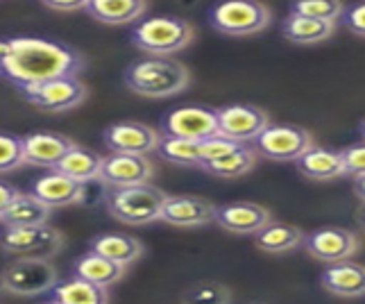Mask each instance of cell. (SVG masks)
Listing matches in <instances>:
<instances>
[{
	"mask_svg": "<svg viewBox=\"0 0 365 304\" xmlns=\"http://www.w3.org/2000/svg\"><path fill=\"white\" fill-rule=\"evenodd\" d=\"M216 207L218 205L200 196H166L159 221L173 227L193 230V227H205L216 221Z\"/></svg>",
	"mask_w": 365,
	"mask_h": 304,
	"instance_id": "cell-15",
	"label": "cell"
},
{
	"mask_svg": "<svg viewBox=\"0 0 365 304\" xmlns=\"http://www.w3.org/2000/svg\"><path fill=\"white\" fill-rule=\"evenodd\" d=\"M159 130L138 121L111 123L103 132V143L109 152H125V155H150L159 146Z\"/></svg>",
	"mask_w": 365,
	"mask_h": 304,
	"instance_id": "cell-14",
	"label": "cell"
},
{
	"mask_svg": "<svg viewBox=\"0 0 365 304\" xmlns=\"http://www.w3.org/2000/svg\"><path fill=\"white\" fill-rule=\"evenodd\" d=\"M50 207H46L41 200H36L32 193H16V198L9 202V207L0 213V225L3 227H30L43 225L50 218Z\"/></svg>",
	"mask_w": 365,
	"mask_h": 304,
	"instance_id": "cell-28",
	"label": "cell"
},
{
	"mask_svg": "<svg viewBox=\"0 0 365 304\" xmlns=\"http://www.w3.org/2000/svg\"><path fill=\"white\" fill-rule=\"evenodd\" d=\"M41 304H61V302H57V300H53V298H50L48 302H41Z\"/></svg>",
	"mask_w": 365,
	"mask_h": 304,
	"instance_id": "cell-41",
	"label": "cell"
},
{
	"mask_svg": "<svg viewBox=\"0 0 365 304\" xmlns=\"http://www.w3.org/2000/svg\"><path fill=\"white\" fill-rule=\"evenodd\" d=\"M336 32V23H327L309 16L288 14L282 23V36L295 46H316L331 39Z\"/></svg>",
	"mask_w": 365,
	"mask_h": 304,
	"instance_id": "cell-26",
	"label": "cell"
},
{
	"mask_svg": "<svg viewBox=\"0 0 365 304\" xmlns=\"http://www.w3.org/2000/svg\"><path fill=\"white\" fill-rule=\"evenodd\" d=\"M295 166L302 177L311 182H331L338 177H345V166L341 150H329L320 146H311L304 155H302Z\"/></svg>",
	"mask_w": 365,
	"mask_h": 304,
	"instance_id": "cell-20",
	"label": "cell"
},
{
	"mask_svg": "<svg viewBox=\"0 0 365 304\" xmlns=\"http://www.w3.org/2000/svg\"><path fill=\"white\" fill-rule=\"evenodd\" d=\"M25 166L23 136L0 132V173H11Z\"/></svg>",
	"mask_w": 365,
	"mask_h": 304,
	"instance_id": "cell-33",
	"label": "cell"
},
{
	"mask_svg": "<svg viewBox=\"0 0 365 304\" xmlns=\"http://www.w3.org/2000/svg\"><path fill=\"white\" fill-rule=\"evenodd\" d=\"M123 82L138 98H175L191 86V71L173 57H145L125 69Z\"/></svg>",
	"mask_w": 365,
	"mask_h": 304,
	"instance_id": "cell-2",
	"label": "cell"
},
{
	"mask_svg": "<svg viewBox=\"0 0 365 304\" xmlns=\"http://www.w3.org/2000/svg\"><path fill=\"white\" fill-rule=\"evenodd\" d=\"M209 21L220 34L252 36L272 23V11L261 0H220L211 7Z\"/></svg>",
	"mask_w": 365,
	"mask_h": 304,
	"instance_id": "cell-5",
	"label": "cell"
},
{
	"mask_svg": "<svg viewBox=\"0 0 365 304\" xmlns=\"http://www.w3.org/2000/svg\"><path fill=\"white\" fill-rule=\"evenodd\" d=\"M316 146L313 143V136L309 130L299 128V125H268L255 141H252V148H255L257 155L266 157L270 161H297L304 152Z\"/></svg>",
	"mask_w": 365,
	"mask_h": 304,
	"instance_id": "cell-10",
	"label": "cell"
},
{
	"mask_svg": "<svg viewBox=\"0 0 365 304\" xmlns=\"http://www.w3.org/2000/svg\"><path fill=\"white\" fill-rule=\"evenodd\" d=\"M257 152L247 143H238L236 148H232L230 152L205 161L200 171H205L211 177H220V180H236V177L247 175L252 168L257 166Z\"/></svg>",
	"mask_w": 365,
	"mask_h": 304,
	"instance_id": "cell-24",
	"label": "cell"
},
{
	"mask_svg": "<svg viewBox=\"0 0 365 304\" xmlns=\"http://www.w3.org/2000/svg\"><path fill=\"white\" fill-rule=\"evenodd\" d=\"M302 248L307 250V255L316 261L329 265L338 261H349L359 255L361 238L345 227H320V230L304 234V243Z\"/></svg>",
	"mask_w": 365,
	"mask_h": 304,
	"instance_id": "cell-11",
	"label": "cell"
},
{
	"mask_svg": "<svg viewBox=\"0 0 365 304\" xmlns=\"http://www.w3.org/2000/svg\"><path fill=\"white\" fill-rule=\"evenodd\" d=\"M155 152L163 161L173 163V166L200 168V163H202V141H186V138L161 136Z\"/></svg>",
	"mask_w": 365,
	"mask_h": 304,
	"instance_id": "cell-30",
	"label": "cell"
},
{
	"mask_svg": "<svg viewBox=\"0 0 365 304\" xmlns=\"http://www.w3.org/2000/svg\"><path fill=\"white\" fill-rule=\"evenodd\" d=\"M302 243H304V232L291 223L270 221L255 234L257 250L266 252V255H288V252L302 248Z\"/></svg>",
	"mask_w": 365,
	"mask_h": 304,
	"instance_id": "cell-23",
	"label": "cell"
},
{
	"mask_svg": "<svg viewBox=\"0 0 365 304\" xmlns=\"http://www.w3.org/2000/svg\"><path fill=\"white\" fill-rule=\"evenodd\" d=\"M272 221V213L257 202H227L216 207V223L220 230L236 236H255Z\"/></svg>",
	"mask_w": 365,
	"mask_h": 304,
	"instance_id": "cell-16",
	"label": "cell"
},
{
	"mask_svg": "<svg viewBox=\"0 0 365 304\" xmlns=\"http://www.w3.org/2000/svg\"><path fill=\"white\" fill-rule=\"evenodd\" d=\"M155 180V163L148 155H125V152H109L103 157L98 182L105 188L150 184Z\"/></svg>",
	"mask_w": 365,
	"mask_h": 304,
	"instance_id": "cell-13",
	"label": "cell"
},
{
	"mask_svg": "<svg viewBox=\"0 0 365 304\" xmlns=\"http://www.w3.org/2000/svg\"><path fill=\"white\" fill-rule=\"evenodd\" d=\"M343 11H345L343 0H293L288 5V14L309 16L327 23H341Z\"/></svg>",
	"mask_w": 365,
	"mask_h": 304,
	"instance_id": "cell-31",
	"label": "cell"
},
{
	"mask_svg": "<svg viewBox=\"0 0 365 304\" xmlns=\"http://www.w3.org/2000/svg\"><path fill=\"white\" fill-rule=\"evenodd\" d=\"M3 293H7V290H5V286H3V280H0V295H3Z\"/></svg>",
	"mask_w": 365,
	"mask_h": 304,
	"instance_id": "cell-42",
	"label": "cell"
},
{
	"mask_svg": "<svg viewBox=\"0 0 365 304\" xmlns=\"http://www.w3.org/2000/svg\"><path fill=\"white\" fill-rule=\"evenodd\" d=\"M182 304H232V290L220 282L205 280L186 290Z\"/></svg>",
	"mask_w": 365,
	"mask_h": 304,
	"instance_id": "cell-32",
	"label": "cell"
},
{
	"mask_svg": "<svg viewBox=\"0 0 365 304\" xmlns=\"http://www.w3.org/2000/svg\"><path fill=\"white\" fill-rule=\"evenodd\" d=\"M0 280H3L7 293L34 298L50 293L59 282V275L48 259H16L0 273Z\"/></svg>",
	"mask_w": 365,
	"mask_h": 304,
	"instance_id": "cell-9",
	"label": "cell"
},
{
	"mask_svg": "<svg viewBox=\"0 0 365 304\" xmlns=\"http://www.w3.org/2000/svg\"><path fill=\"white\" fill-rule=\"evenodd\" d=\"M21 93L25 103H30L39 111L64 113L71 109H78L86 100V96H89V88L80 80V75H68V78H55L32 84L23 88Z\"/></svg>",
	"mask_w": 365,
	"mask_h": 304,
	"instance_id": "cell-8",
	"label": "cell"
},
{
	"mask_svg": "<svg viewBox=\"0 0 365 304\" xmlns=\"http://www.w3.org/2000/svg\"><path fill=\"white\" fill-rule=\"evenodd\" d=\"M351 191H354V196L361 200V205H365V175L354 177V182H351Z\"/></svg>",
	"mask_w": 365,
	"mask_h": 304,
	"instance_id": "cell-38",
	"label": "cell"
},
{
	"mask_svg": "<svg viewBox=\"0 0 365 304\" xmlns=\"http://www.w3.org/2000/svg\"><path fill=\"white\" fill-rule=\"evenodd\" d=\"M73 275L75 277H82V280L91 282V284H98V286H114L116 282L123 280L125 275V265L111 261L103 255H98V252L89 250L84 252L82 257L75 259L73 263Z\"/></svg>",
	"mask_w": 365,
	"mask_h": 304,
	"instance_id": "cell-25",
	"label": "cell"
},
{
	"mask_svg": "<svg viewBox=\"0 0 365 304\" xmlns=\"http://www.w3.org/2000/svg\"><path fill=\"white\" fill-rule=\"evenodd\" d=\"M30 193L41 200L50 209H64L73 205H82L86 200L84 184L71 180V177L61 175L57 171H48L46 175L36 177L30 186Z\"/></svg>",
	"mask_w": 365,
	"mask_h": 304,
	"instance_id": "cell-17",
	"label": "cell"
},
{
	"mask_svg": "<svg viewBox=\"0 0 365 304\" xmlns=\"http://www.w3.org/2000/svg\"><path fill=\"white\" fill-rule=\"evenodd\" d=\"M130 39L150 57H173L193 44L195 30L182 16H153L138 21Z\"/></svg>",
	"mask_w": 365,
	"mask_h": 304,
	"instance_id": "cell-4",
	"label": "cell"
},
{
	"mask_svg": "<svg viewBox=\"0 0 365 304\" xmlns=\"http://www.w3.org/2000/svg\"><path fill=\"white\" fill-rule=\"evenodd\" d=\"M89 250L125 265V268H128L130 263L141 259L143 252H145L141 240H138L136 236L123 234V232H105V234L93 236L91 243H89Z\"/></svg>",
	"mask_w": 365,
	"mask_h": 304,
	"instance_id": "cell-22",
	"label": "cell"
},
{
	"mask_svg": "<svg viewBox=\"0 0 365 304\" xmlns=\"http://www.w3.org/2000/svg\"><path fill=\"white\" fill-rule=\"evenodd\" d=\"M159 134L186 141H207L218 136V109L207 105H182L159 118Z\"/></svg>",
	"mask_w": 365,
	"mask_h": 304,
	"instance_id": "cell-7",
	"label": "cell"
},
{
	"mask_svg": "<svg viewBox=\"0 0 365 304\" xmlns=\"http://www.w3.org/2000/svg\"><path fill=\"white\" fill-rule=\"evenodd\" d=\"M359 132H361V136H363V141H365V121L361 123V128H359Z\"/></svg>",
	"mask_w": 365,
	"mask_h": 304,
	"instance_id": "cell-40",
	"label": "cell"
},
{
	"mask_svg": "<svg viewBox=\"0 0 365 304\" xmlns=\"http://www.w3.org/2000/svg\"><path fill=\"white\" fill-rule=\"evenodd\" d=\"M100 166H103V155H98L91 148L75 143L53 171L66 175L80 184H89V182H98Z\"/></svg>",
	"mask_w": 365,
	"mask_h": 304,
	"instance_id": "cell-27",
	"label": "cell"
},
{
	"mask_svg": "<svg viewBox=\"0 0 365 304\" xmlns=\"http://www.w3.org/2000/svg\"><path fill=\"white\" fill-rule=\"evenodd\" d=\"M320 284L327 293L345 300L365 298V265L356 261L329 263L320 275Z\"/></svg>",
	"mask_w": 365,
	"mask_h": 304,
	"instance_id": "cell-19",
	"label": "cell"
},
{
	"mask_svg": "<svg viewBox=\"0 0 365 304\" xmlns=\"http://www.w3.org/2000/svg\"><path fill=\"white\" fill-rule=\"evenodd\" d=\"M356 223H359V227H361L363 234H365V205H361L356 209Z\"/></svg>",
	"mask_w": 365,
	"mask_h": 304,
	"instance_id": "cell-39",
	"label": "cell"
},
{
	"mask_svg": "<svg viewBox=\"0 0 365 304\" xmlns=\"http://www.w3.org/2000/svg\"><path fill=\"white\" fill-rule=\"evenodd\" d=\"M86 59L78 48L43 36H7L0 39V80L19 91L55 78L80 75Z\"/></svg>",
	"mask_w": 365,
	"mask_h": 304,
	"instance_id": "cell-1",
	"label": "cell"
},
{
	"mask_svg": "<svg viewBox=\"0 0 365 304\" xmlns=\"http://www.w3.org/2000/svg\"><path fill=\"white\" fill-rule=\"evenodd\" d=\"M84 11L103 25H132L148 11V0H89Z\"/></svg>",
	"mask_w": 365,
	"mask_h": 304,
	"instance_id": "cell-21",
	"label": "cell"
},
{
	"mask_svg": "<svg viewBox=\"0 0 365 304\" xmlns=\"http://www.w3.org/2000/svg\"><path fill=\"white\" fill-rule=\"evenodd\" d=\"M53 300L61 304H109V293L105 286H98L82 280V277H71L61 280L50 290Z\"/></svg>",
	"mask_w": 365,
	"mask_h": 304,
	"instance_id": "cell-29",
	"label": "cell"
},
{
	"mask_svg": "<svg viewBox=\"0 0 365 304\" xmlns=\"http://www.w3.org/2000/svg\"><path fill=\"white\" fill-rule=\"evenodd\" d=\"M270 125L266 109L257 105H225L218 109V136L234 143H252Z\"/></svg>",
	"mask_w": 365,
	"mask_h": 304,
	"instance_id": "cell-12",
	"label": "cell"
},
{
	"mask_svg": "<svg viewBox=\"0 0 365 304\" xmlns=\"http://www.w3.org/2000/svg\"><path fill=\"white\" fill-rule=\"evenodd\" d=\"M341 23L351 34L365 36V3L347 5L345 11H343V16H341Z\"/></svg>",
	"mask_w": 365,
	"mask_h": 304,
	"instance_id": "cell-35",
	"label": "cell"
},
{
	"mask_svg": "<svg viewBox=\"0 0 365 304\" xmlns=\"http://www.w3.org/2000/svg\"><path fill=\"white\" fill-rule=\"evenodd\" d=\"M0 248L16 259H53L64 248V234L53 225L5 227L0 236Z\"/></svg>",
	"mask_w": 365,
	"mask_h": 304,
	"instance_id": "cell-6",
	"label": "cell"
},
{
	"mask_svg": "<svg viewBox=\"0 0 365 304\" xmlns=\"http://www.w3.org/2000/svg\"><path fill=\"white\" fill-rule=\"evenodd\" d=\"M41 3L57 11H78V9H84L89 0H41Z\"/></svg>",
	"mask_w": 365,
	"mask_h": 304,
	"instance_id": "cell-36",
	"label": "cell"
},
{
	"mask_svg": "<svg viewBox=\"0 0 365 304\" xmlns=\"http://www.w3.org/2000/svg\"><path fill=\"white\" fill-rule=\"evenodd\" d=\"M168 193H163L153 182L136 184V186H118L105 188V209L109 216L130 227H145L161 218L163 200Z\"/></svg>",
	"mask_w": 365,
	"mask_h": 304,
	"instance_id": "cell-3",
	"label": "cell"
},
{
	"mask_svg": "<svg viewBox=\"0 0 365 304\" xmlns=\"http://www.w3.org/2000/svg\"><path fill=\"white\" fill-rule=\"evenodd\" d=\"M75 141L66 134L57 132H32L23 136V159L25 166L48 168L53 171L57 163L66 157V152Z\"/></svg>",
	"mask_w": 365,
	"mask_h": 304,
	"instance_id": "cell-18",
	"label": "cell"
},
{
	"mask_svg": "<svg viewBox=\"0 0 365 304\" xmlns=\"http://www.w3.org/2000/svg\"><path fill=\"white\" fill-rule=\"evenodd\" d=\"M16 193H19V188H14L11 184L0 182V213H3L9 207V202L16 198Z\"/></svg>",
	"mask_w": 365,
	"mask_h": 304,
	"instance_id": "cell-37",
	"label": "cell"
},
{
	"mask_svg": "<svg viewBox=\"0 0 365 304\" xmlns=\"http://www.w3.org/2000/svg\"><path fill=\"white\" fill-rule=\"evenodd\" d=\"M341 157H343L345 175H349L351 180L365 175V141L347 146L345 150H341Z\"/></svg>",
	"mask_w": 365,
	"mask_h": 304,
	"instance_id": "cell-34",
	"label": "cell"
}]
</instances>
